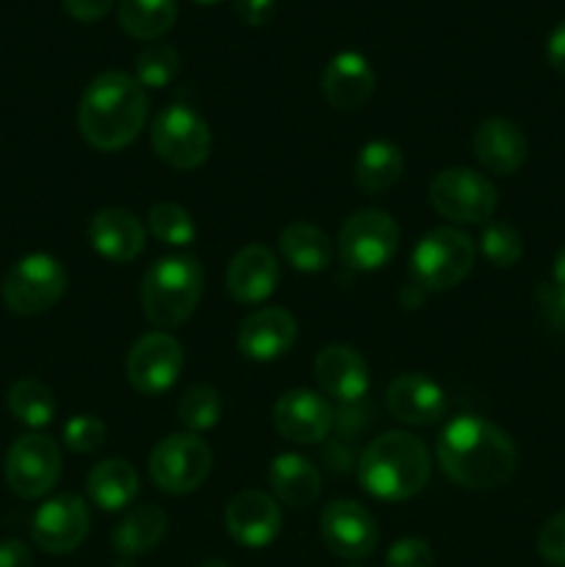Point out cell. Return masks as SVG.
I'll use <instances>...</instances> for the list:
<instances>
[{"instance_id":"7a4b0ae2","label":"cell","mask_w":565,"mask_h":567,"mask_svg":"<svg viewBox=\"0 0 565 567\" xmlns=\"http://www.w3.org/2000/svg\"><path fill=\"white\" fill-rule=\"evenodd\" d=\"M147 89L127 72H103L78 103V133L103 153L127 147L147 122Z\"/></svg>"},{"instance_id":"277c9868","label":"cell","mask_w":565,"mask_h":567,"mask_svg":"<svg viewBox=\"0 0 565 567\" xmlns=\"http://www.w3.org/2000/svg\"><path fill=\"white\" fill-rule=\"evenodd\" d=\"M203 297V266L194 255L158 258L142 280V310L150 324L172 330L183 324Z\"/></svg>"},{"instance_id":"ab89813d","label":"cell","mask_w":565,"mask_h":567,"mask_svg":"<svg viewBox=\"0 0 565 567\" xmlns=\"http://www.w3.org/2000/svg\"><path fill=\"white\" fill-rule=\"evenodd\" d=\"M275 0H236V14L247 25H266L275 17Z\"/></svg>"},{"instance_id":"7dc6e473","label":"cell","mask_w":565,"mask_h":567,"mask_svg":"<svg viewBox=\"0 0 565 567\" xmlns=\"http://www.w3.org/2000/svg\"><path fill=\"white\" fill-rule=\"evenodd\" d=\"M349 567H352V565H349Z\"/></svg>"},{"instance_id":"8d00e7d4","label":"cell","mask_w":565,"mask_h":567,"mask_svg":"<svg viewBox=\"0 0 565 567\" xmlns=\"http://www.w3.org/2000/svg\"><path fill=\"white\" fill-rule=\"evenodd\" d=\"M435 565V554L432 546L421 537H402L391 546L386 557V567H432Z\"/></svg>"},{"instance_id":"7c38bea8","label":"cell","mask_w":565,"mask_h":567,"mask_svg":"<svg viewBox=\"0 0 565 567\" xmlns=\"http://www.w3.org/2000/svg\"><path fill=\"white\" fill-rule=\"evenodd\" d=\"M183 371V347L170 332H147L133 343L125 360L127 382L144 396H161Z\"/></svg>"},{"instance_id":"bcb514c9","label":"cell","mask_w":565,"mask_h":567,"mask_svg":"<svg viewBox=\"0 0 565 567\" xmlns=\"http://www.w3.org/2000/svg\"><path fill=\"white\" fill-rule=\"evenodd\" d=\"M194 3H203V6H214V3H222V0H194Z\"/></svg>"},{"instance_id":"f1b7e54d","label":"cell","mask_w":565,"mask_h":567,"mask_svg":"<svg viewBox=\"0 0 565 567\" xmlns=\"http://www.w3.org/2000/svg\"><path fill=\"white\" fill-rule=\"evenodd\" d=\"M177 0H120V25L133 39H158L175 25Z\"/></svg>"},{"instance_id":"d6986e66","label":"cell","mask_w":565,"mask_h":567,"mask_svg":"<svg viewBox=\"0 0 565 567\" xmlns=\"http://www.w3.org/2000/svg\"><path fill=\"white\" fill-rule=\"evenodd\" d=\"M377 75L369 59L355 50H341L321 72V94L338 111H358L374 94Z\"/></svg>"},{"instance_id":"52a82bcc","label":"cell","mask_w":565,"mask_h":567,"mask_svg":"<svg viewBox=\"0 0 565 567\" xmlns=\"http://www.w3.org/2000/svg\"><path fill=\"white\" fill-rule=\"evenodd\" d=\"M155 155L177 172H192L203 166L210 155V131L203 116L188 105H166L153 120L150 131Z\"/></svg>"},{"instance_id":"f6af8a7d","label":"cell","mask_w":565,"mask_h":567,"mask_svg":"<svg viewBox=\"0 0 565 567\" xmlns=\"http://www.w3.org/2000/svg\"><path fill=\"white\" fill-rule=\"evenodd\" d=\"M111 567H136L131 563V559H122V563H116V565H111Z\"/></svg>"},{"instance_id":"603a6c76","label":"cell","mask_w":565,"mask_h":567,"mask_svg":"<svg viewBox=\"0 0 565 567\" xmlns=\"http://www.w3.org/2000/svg\"><path fill=\"white\" fill-rule=\"evenodd\" d=\"M474 155L491 175H515L530 155V142L515 122L491 116L474 133Z\"/></svg>"},{"instance_id":"4316f807","label":"cell","mask_w":565,"mask_h":567,"mask_svg":"<svg viewBox=\"0 0 565 567\" xmlns=\"http://www.w3.org/2000/svg\"><path fill=\"white\" fill-rule=\"evenodd\" d=\"M280 252L291 269L302 275L325 271L332 260V244L325 230L308 221H291L280 233Z\"/></svg>"},{"instance_id":"5b68a950","label":"cell","mask_w":565,"mask_h":567,"mask_svg":"<svg viewBox=\"0 0 565 567\" xmlns=\"http://www.w3.org/2000/svg\"><path fill=\"white\" fill-rule=\"evenodd\" d=\"M476 247L465 233L454 227H435L427 233L410 255L413 286L421 291H449L471 275Z\"/></svg>"},{"instance_id":"30bf717a","label":"cell","mask_w":565,"mask_h":567,"mask_svg":"<svg viewBox=\"0 0 565 567\" xmlns=\"http://www.w3.org/2000/svg\"><path fill=\"white\" fill-rule=\"evenodd\" d=\"M214 452L197 435H170L155 443L150 454V480L170 496L192 493L208 480Z\"/></svg>"},{"instance_id":"5bb4252c","label":"cell","mask_w":565,"mask_h":567,"mask_svg":"<svg viewBox=\"0 0 565 567\" xmlns=\"http://www.w3.org/2000/svg\"><path fill=\"white\" fill-rule=\"evenodd\" d=\"M321 540L336 557L366 559L377 548V524L369 509L349 498H336L321 509Z\"/></svg>"},{"instance_id":"f35d334b","label":"cell","mask_w":565,"mask_h":567,"mask_svg":"<svg viewBox=\"0 0 565 567\" xmlns=\"http://www.w3.org/2000/svg\"><path fill=\"white\" fill-rule=\"evenodd\" d=\"M64 9L81 22H97L111 11L114 0H61Z\"/></svg>"},{"instance_id":"8992f818","label":"cell","mask_w":565,"mask_h":567,"mask_svg":"<svg viewBox=\"0 0 565 567\" xmlns=\"http://www.w3.org/2000/svg\"><path fill=\"white\" fill-rule=\"evenodd\" d=\"M66 291V269L48 252H31L17 260L3 277L0 297L17 316H39L53 308Z\"/></svg>"},{"instance_id":"60d3db41","label":"cell","mask_w":565,"mask_h":567,"mask_svg":"<svg viewBox=\"0 0 565 567\" xmlns=\"http://www.w3.org/2000/svg\"><path fill=\"white\" fill-rule=\"evenodd\" d=\"M0 567H33V557L25 543L3 540L0 543Z\"/></svg>"},{"instance_id":"d590c367","label":"cell","mask_w":565,"mask_h":567,"mask_svg":"<svg viewBox=\"0 0 565 567\" xmlns=\"http://www.w3.org/2000/svg\"><path fill=\"white\" fill-rule=\"evenodd\" d=\"M537 554L552 567H565V509L552 515L537 532Z\"/></svg>"},{"instance_id":"9c48e42d","label":"cell","mask_w":565,"mask_h":567,"mask_svg":"<svg viewBox=\"0 0 565 567\" xmlns=\"http://www.w3.org/2000/svg\"><path fill=\"white\" fill-rule=\"evenodd\" d=\"M399 247V225L386 210L366 208L349 216L338 233V258L352 271H377L388 266Z\"/></svg>"},{"instance_id":"6da1fadb","label":"cell","mask_w":565,"mask_h":567,"mask_svg":"<svg viewBox=\"0 0 565 567\" xmlns=\"http://www.w3.org/2000/svg\"><path fill=\"white\" fill-rule=\"evenodd\" d=\"M438 465L465 491H496L513 480L518 452L496 424L480 415H458L438 437Z\"/></svg>"},{"instance_id":"8fae6325","label":"cell","mask_w":565,"mask_h":567,"mask_svg":"<svg viewBox=\"0 0 565 567\" xmlns=\"http://www.w3.org/2000/svg\"><path fill=\"white\" fill-rule=\"evenodd\" d=\"M61 476V452L53 437L22 435L6 454V482L20 498H42Z\"/></svg>"},{"instance_id":"d6a6232c","label":"cell","mask_w":565,"mask_h":567,"mask_svg":"<svg viewBox=\"0 0 565 567\" xmlns=\"http://www.w3.org/2000/svg\"><path fill=\"white\" fill-rule=\"evenodd\" d=\"M480 252L485 255L487 264H493L496 269H510V266L518 264L521 255H524V241H521V233L515 230L510 221L491 219L482 225Z\"/></svg>"},{"instance_id":"1f68e13d","label":"cell","mask_w":565,"mask_h":567,"mask_svg":"<svg viewBox=\"0 0 565 567\" xmlns=\"http://www.w3.org/2000/svg\"><path fill=\"white\" fill-rule=\"evenodd\" d=\"M177 419L188 432H208L222 419V396L210 385H194L183 393L177 404Z\"/></svg>"},{"instance_id":"4fadbf2b","label":"cell","mask_w":565,"mask_h":567,"mask_svg":"<svg viewBox=\"0 0 565 567\" xmlns=\"http://www.w3.org/2000/svg\"><path fill=\"white\" fill-rule=\"evenodd\" d=\"M89 507L75 493H61L37 509L31 524L33 543L48 554H70L86 540Z\"/></svg>"},{"instance_id":"7bdbcfd3","label":"cell","mask_w":565,"mask_h":567,"mask_svg":"<svg viewBox=\"0 0 565 567\" xmlns=\"http://www.w3.org/2000/svg\"><path fill=\"white\" fill-rule=\"evenodd\" d=\"M552 282L554 286H563L565 288V247L554 255V264H552Z\"/></svg>"},{"instance_id":"ffe728a7","label":"cell","mask_w":565,"mask_h":567,"mask_svg":"<svg viewBox=\"0 0 565 567\" xmlns=\"http://www.w3.org/2000/svg\"><path fill=\"white\" fill-rule=\"evenodd\" d=\"M227 293L242 305H260L275 293L280 282V264L277 255L264 244H247L238 249L227 266Z\"/></svg>"},{"instance_id":"7402d4cb","label":"cell","mask_w":565,"mask_h":567,"mask_svg":"<svg viewBox=\"0 0 565 567\" xmlns=\"http://www.w3.org/2000/svg\"><path fill=\"white\" fill-rule=\"evenodd\" d=\"M89 244L111 264H131L144 252L147 230L125 208H103L89 221Z\"/></svg>"},{"instance_id":"83f0119b","label":"cell","mask_w":565,"mask_h":567,"mask_svg":"<svg viewBox=\"0 0 565 567\" xmlns=\"http://www.w3.org/2000/svg\"><path fill=\"white\" fill-rule=\"evenodd\" d=\"M402 169V150L386 138H374L363 144L355 158V183L363 194H382L399 181Z\"/></svg>"},{"instance_id":"44dd1931","label":"cell","mask_w":565,"mask_h":567,"mask_svg":"<svg viewBox=\"0 0 565 567\" xmlns=\"http://www.w3.org/2000/svg\"><path fill=\"white\" fill-rule=\"evenodd\" d=\"M388 410L410 426H432L446 413V393L427 374H399L386 391Z\"/></svg>"},{"instance_id":"e0dca14e","label":"cell","mask_w":565,"mask_h":567,"mask_svg":"<svg viewBox=\"0 0 565 567\" xmlns=\"http://www.w3.org/2000/svg\"><path fill=\"white\" fill-rule=\"evenodd\" d=\"M271 419H275V430L291 443H319L332 430L330 402L308 388H294L282 393Z\"/></svg>"},{"instance_id":"b9f144b4","label":"cell","mask_w":565,"mask_h":567,"mask_svg":"<svg viewBox=\"0 0 565 567\" xmlns=\"http://www.w3.org/2000/svg\"><path fill=\"white\" fill-rule=\"evenodd\" d=\"M546 59L552 64V70H557L559 75H565V20L548 33L546 39Z\"/></svg>"},{"instance_id":"484cf974","label":"cell","mask_w":565,"mask_h":567,"mask_svg":"<svg viewBox=\"0 0 565 567\" xmlns=\"http://www.w3.org/2000/svg\"><path fill=\"white\" fill-rule=\"evenodd\" d=\"M166 526H170V520H166L164 509L155 507V504H144V507L131 509L120 520L114 537H111V546L125 559L142 557V554H150L164 540Z\"/></svg>"},{"instance_id":"9a60e30c","label":"cell","mask_w":565,"mask_h":567,"mask_svg":"<svg viewBox=\"0 0 565 567\" xmlns=\"http://www.w3.org/2000/svg\"><path fill=\"white\" fill-rule=\"evenodd\" d=\"M314 377L321 396L336 399L338 404H358L369 393V365L358 349L347 343H330L314 360Z\"/></svg>"},{"instance_id":"836d02e7","label":"cell","mask_w":565,"mask_h":567,"mask_svg":"<svg viewBox=\"0 0 565 567\" xmlns=\"http://www.w3.org/2000/svg\"><path fill=\"white\" fill-rule=\"evenodd\" d=\"M181 72V55L172 44L153 42L136 55V81L144 89H164Z\"/></svg>"},{"instance_id":"e575fe53","label":"cell","mask_w":565,"mask_h":567,"mask_svg":"<svg viewBox=\"0 0 565 567\" xmlns=\"http://www.w3.org/2000/svg\"><path fill=\"white\" fill-rule=\"evenodd\" d=\"M105 435L109 430L97 415H72L64 426V446L75 454H92L103 446Z\"/></svg>"},{"instance_id":"d4e9b609","label":"cell","mask_w":565,"mask_h":567,"mask_svg":"<svg viewBox=\"0 0 565 567\" xmlns=\"http://www.w3.org/2000/svg\"><path fill=\"white\" fill-rule=\"evenodd\" d=\"M86 493L94 507L120 513L138 496V474L127 460L111 457L94 465L86 476Z\"/></svg>"},{"instance_id":"3957f363","label":"cell","mask_w":565,"mask_h":567,"mask_svg":"<svg viewBox=\"0 0 565 567\" xmlns=\"http://www.w3.org/2000/svg\"><path fill=\"white\" fill-rule=\"evenodd\" d=\"M432 460L424 443L410 432H386L366 446L358 460V482L380 502H408L430 482Z\"/></svg>"},{"instance_id":"ac0fdd59","label":"cell","mask_w":565,"mask_h":567,"mask_svg":"<svg viewBox=\"0 0 565 567\" xmlns=\"http://www.w3.org/2000/svg\"><path fill=\"white\" fill-rule=\"evenodd\" d=\"M297 341V319L286 308H260L249 313L238 327V352L255 363H271V360L288 354Z\"/></svg>"},{"instance_id":"4dcf8cb0","label":"cell","mask_w":565,"mask_h":567,"mask_svg":"<svg viewBox=\"0 0 565 567\" xmlns=\"http://www.w3.org/2000/svg\"><path fill=\"white\" fill-rule=\"evenodd\" d=\"M150 233L158 238L166 247H188L197 236V225H194L192 214L177 203H158L150 208L147 216Z\"/></svg>"},{"instance_id":"cb8c5ba5","label":"cell","mask_w":565,"mask_h":567,"mask_svg":"<svg viewBox=\"0 0 565 567\" xmlns=\"http://www.w3.org/2000/svg\"><path fill=\"white\" fill-rule=\"evenodd\" d=\"M269 485L288 507H310L321 493V474L302 454H277L269 465Z\"/></svg>"},{"instance_id":"2e32d148","label":"cell","mask_w":565,"mask_h":567,"mask_svg":"<svg viewBox=\"0 0 565 567\" xmlns=\"http://www.w3.org/2000/svg\"><path fill=\"white\" fill-rule=\"evenodd\" d=\"M227 535L244 548H266L282 529V513L271 496L260 491H242L225 509Z\"/></svg>"},{"instance_id":"ba28073f","label":"cell","mask_w":565,"mask_h":567,"mask_svg":"<svg viewBox=\"0 0 565 567\" xmlns=\"http://www.w3.org/2000/svg\"><path fill=\"white\" fill-rule=\"evenodd\" d=\"M430 203L454 225H485L496 210V186L485 175L465 166H452L430 183Z\"/></svg>"},{"instance_id":"f546056e","label":"cell","mask_w":565,"mask_h":567,"mask_svg":"<svg viewBox=\"0 0 565 567\" xmlns=\"http://www.w3.org/2000/svg\"><path fill=\"white\" fill-rule=\"evenodd\" d=\"M9 410L20 424L42 430L55 419V396L44 382L25 377L9 388Z\"/></svg>"},{"instance_id":"74e56055","label":"cell","mask_w":565,"mask_h":567,"mask_svg":"<svg viewBox=\"0 0 565 567\" xmlns=\"http://www.w3.org/2000/svg\"><path fill=\"white\" fill-rule=\"evenodd\" d=\"M537 305H541L543 316L554 330L565 332V288L554 286V282H541L535 291Z\"/></svg>"},{"instance_id":"ee69618b","label":"cell","mask_w":565,"mask_h":567,"mask_svg":"<svg viewBox=\"0 0 565 567\" xmlns=\"http://www.w3.org/2000/svg\"><path fill=\"white\" fill-rule=\"evenodd\" d=\"M199 567H230V565L222 563V559H208V563H203Z\"/></svg>"}]
</instances>
